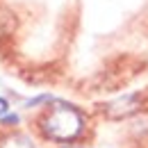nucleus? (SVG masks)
<instances>
[{
  "label": "nucleus",
  "mask_w": 148,
  "mask_h": 148,
  "mask_svg": "<svg viewBox=\"0 0 148 148\" xmlns=\"http://www.w3.org/2000/svg\"><path fill=\"white\" fill-rule=\"evenodd\" d=\"M37 128L46 141H53L59 146L75 144L77 139H82L87 130V116L77 105L53 98L39 114Z\"/></svg>",
  "instance_id": "1"
},
{
  "label": "nucleus",
  "mask_w": 148,
  "mask_h": 148,
  "mask_svg": "<svg viewBox=\"0 0 148 148\" xmlns=\"http://www.w3.org/2000/svg\"><path fill=\"white\" fill-rule=\"evenodd\" d=\"M144 107V96L141 93H125V96H119L114 100H107L103 105V114L105 119L110 121H125L137 116Z\"/></svg>",
  "instance_id": "2"
},
{
  "label": "nucleus",
  "mask_w": 148,
  "mask_h": 148,
  "mask_svg": "<svg viewBox=\"0 0 148 148\" xmlns=\"http://www.w3.org/2000/svg\"><path fill=\"white\" fill-rule=\"evenodd\" d=\"M0 148H37V144L27 132L12 130V132L0 134Z\"/></svg>",
  "instance_id": "3"
},
{
  "label": "nucleus",
  "mask_w": 148,
  "mask_h": 148,
  "mask_svg": "<svg viewBox=\"0 0 148 148\" xmlns=\"http://www.w3.org/2000/svg\"><path fill=\"white\" fill-rule=\"evenodd\" d=\"M18 123H21V116L16 112H7V114L0 119V125H5V128H16Z\"/></svg>",
  "instance_id": "4"
},
{
  "label": "nucleus",
  "mask_w": 148,
  "mask_h": 148,
  "mask_svg": "<svg viewBox=\"0 0 148 148\" xmlns=\"http://www.w3.org/2000/svg\"><path fill=\"white\" fill-rule=\"evenodd\" d=\"M7 112H9V100L0 96V119H2V116H5Z\"/></svg>",
  "instance_id": "5"
},
{
  "label": "nucleus",
  "mask_w": 148,
  "mask_h": 148,
  "mask_svg": "<svg viewBox=\"0 0 148 148\" xmlns=\"http://www.w3.org/2000/svg\"><path fill=\"white\" fill-rule=\"evenodd\" d=\"M59 148H84V146H77V144H64V146H59Z\"/></svg>",
  "instance_id": "6"
}]
</instances>
